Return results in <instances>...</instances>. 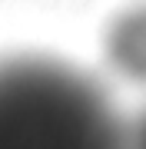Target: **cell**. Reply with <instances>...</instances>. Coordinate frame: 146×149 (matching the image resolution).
<instances>
[{
  "instance_id": "3957f363",
  "label": "cell",
  "mask_w": 146,
  "mask_h": 149,
  "mask_svg": "<svg viewBox=\"0 0 146 149\" xmlns=\"http://www.w3.org/2000/svg\"><path fill=\"white\" fill-rule=\"evenodd\" d=\"M126 149H146V113L126 129Z\"/></svg>"
},
{
  "instance_id": "6da1fadb",
  "label": "cell",
  "mask_w": 146,
  "mask_h": 149,
  "mask_svg": "<svg viewBox=\"0 0 146 149\" xmlns=\"http://www.w3.org/2000/svg\"><path fill=\"white\" fill-rule=\"evenodd\" d=\"M126 129L80 66L43 53L0 60V149H126Z\"/></svg>"
},
{
  "instance_id": "7a4b0ae2",
  "label": "cell",
  "mask_w": 146,
  "mask_h": 149,
  "mask_svg": "<svg viewBox=\"0 0 146 149\" xmlns=\"http://www.w3.org/2000/svg\"><path fill=\"white\" fill-rule=\"evenodd\" d=\"M103 60L123 83L146 86V0L123 7L106 23Z\"/></svg>"
}]
</instances>
